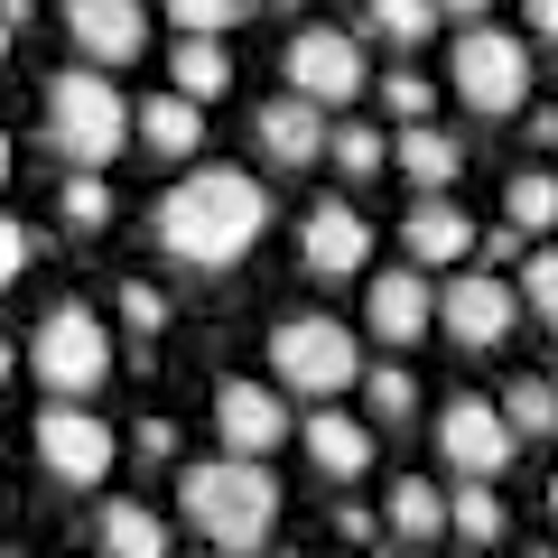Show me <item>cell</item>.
<instances>
[{"instance_id": "obj_1", "label": "cell", "mask_w": 558, "mask_h": 558, "mask_svg": "<svg viewBox=\"0 0 558 558\" xmlns=\"http://www.w3.org/2000/svg\"><path fill=\"white\" fill-rule=\"evenodd\" d=\"M260 233H270V186L252 168H186L159 196V242L186 270H233Z\"/></svg>"}, {"instance_id": "obj_2", "label": "cell", "mask_w": 558, "mask_h": 558, "mask_svg": "<svg viewBox=\"0 0 558 558\" xmlns=\"http://www.w3.org/2000/svg\"><path fill=\"white\" fill-rule=\"evenodd\" d=\"M178 502L196 521V539H215L223 558H252L279 531V475L252 465V457H196L178 475Z\"/></svg>"}, {"instance_id": "obj_3", "label": "cell", "mask_w": 558, "mask_h": 558, "mask_svg": "<svg viewBox=\"0 0 558 558\" xmlns=\"http://www.w3.org/2000/svg\"><path fill=\"white\" fill-rule=\"evenodd\" d=\"M47 140L65 149V168H102L121 140H131V102H121V84L94 75V65L47 75Z\"/></svg>"}, {"instance_id": "obj_4", "label": "cell", "mask_w": 558, "mask_h": 558, "mask_svg": "<svg viewBox=\"0 0 558 558\" xmlns=\"http://www.w3.org/2000/svg\"><path fill=\"white\" fill-rule=\"evenodd\" d=\"M270 373H279V391H299V400H336V391H354L363 381V344H354V326L344 317H279L270 326Z\"/></svg>"}, {"instance_id": "obj_5", "label": "cell", "mask_w": 558, "mask_h": 558, "mask_svg": "<svg viewBox=\"0 0 558 558\" xmlns=\"http://www.w3.org/2000/svg\"><path fill=\"white\" fill-rule=\"evenodd\" d=\"M28 373L47 381V400H94L102 381H112V326L94 317V307H47L38 336H28Z\"/></svg>"}, {"instance_id": "obj_6", "label": "cell", "mask_w": 558, "mask_h": 558, "mask_svg": "<svg viewBox=\"0 0 558 558\" xmlns=\"http://www.w3.org/2000/svg\"><path fill=\"white\" fill-rule=\"evenodd\" d=\"M447 75H457V102L465 112H521L531 102V47H521V28H465L457 57H447Z\"/></svg>"}, {"instance_id": "obj_7", "label": "cell", "mask_w": 558, "mask_h": 558, "mask_svg": "<svg viewBox=\"0 0 558 558\" xmlns=\"http://www.w3.org/2000/svg\"><path fill=\"white\" fill-rule=\"evenodd\" d=\"M279 75H289V94L317 102V112H336V102H363V38L354 28H299V38L279 47Z\"/></svg>"}, {"instance_id": "obj_8", "label": "cell", "mask_w": 558, "mask_h": 558, "mask_svg": "<svg viewBox=\"0 0 558 558\" xmlns=\"http://www.w3.org/2000/svg\"><path fill=\"white\" fill-rule=\"evenodd\" d=\"M112 428H102L84 400H57V410H38V465L57 484H75V494H94V484H112Z\"/></svg>"}, {"instance_id": "obj_9", "label": "cell", "mask_w": 558, "mask_h": 558, "mask_svg": "<svg viewBox=\"0 0 558 558\" xmlns=\"http://www.w3.org/2000/svg\"><path fill=\"white\" fill-rule=\"evenodd\" d=\"M512 428H502V400H475V391H457L438 410V457H447V475L457 484H494L502 465H512Z\"/></svg>"}, {"instance_id": "obj_10", "label": "cell", "mask_w": 558, "mask_h": 558, "mask_svg": "<svg viewBox=\"0 0 558 558\" xmlns=\"http://www.w3.org/2000/svg\"><path fill=\"white\" fill-rule=\"evenodd\" d=\"M289 428H299V418H289L279 381H223V391H215V438H223V457H252V465H260Z\"/></svg>"}, {"instance_id": "obj_11", "label": "cell", "mask_w": 558, "mask_h": 558, "mask_svg": "<svg viewBox=\"0 0 558 558\" xmlns=\"http://www.w3.org/2000/svg\"><path fill=\"white\" fill-rule=\"evenodd\" d=\"M65 38H75V65L112 75L149 47V10L140 0H65Z\"/></svg>"}, {"instance_id": "obj_12", "label": "cell", "mask_w": 558, "mask_h": 558, "mask_svg": "<svg viewBox=\"0 0 558 558\" xmlns=\"http://www.w3.org/2000/svg\"><path fill=\"white\" fill-rule=\"evenodd\" d=\"M512 307H521L512 279H494V270H457L438 289V326L457 344H502V336H512Z\"/></svg>"}, {"instance_id": "obj_13", "label": "cell", "mask_w": 558, "mask_h": 558, "mask_svg": "<svg viewBox=\"0 0 558 558\" xmlns=\"http://www.w3.org/2000/svg\"><path fill=\"white\" fill-rule=\"evenodd\" d=\"M299 260H307L317 279H354L363 260H373V223H363L344 196L307 205V223H299Z\"/></svg>"}, {"instance_id": "obj_14", "label": "cell", "mask_w": 558, "mask_h": 558, "mask_svg": "<svg viewBox=\"0 0 558 558\" xmlns=\"http://www.w3.org/2000/svg\"><path fill=\"white\" fill-rule=\"evenodd\" d=\"M363 326H373L381 344H418L428 326H438V289L418 270H381L373 289H363Z\"/></svg>"}, {"instance_id": "obj_15", "label": "cell", "mask_w": 558, "mask_h": 558, "mask_svg": "<svg viewBox=\"0 0 558 558\" xmlns=\"http://www.w3.org/2000/svg\"><path fill=\"white\" fill-rule=\"evenodd\" d=\"M252 131H260V149H270L279 168H317L326 159V112H317V102H299V94H270L252 112Z\"/></svg>"}, {"instance_id": "obj_16", "label": "cell", "mask_w": 558, "mask_h": 558, "mask_svg": "<svg viewBox=\"0 0 558 558\" xmlns=\"http://www.w3.org/2000/svg\"><path fill=\"white\" fill-rule=\"evenodd\" d=\"M299 438H307V457H317L336 484L373 465V428H363L354 410H307V418H299Z\"/></svg>"}, {"instance_id": "obj_17", "label": "cell", "mask_w": 558, "mask_h": 558, "mask_svg": "<svg viewBox=\"0 0 558 558\" xmlns=\"http://www.w3.org/2000/svg\"><path fill=\"white\" fill-rule=\"evenodd\" d=\"M400 252L410 260H465L475 252V223L457 215V196H418V215L400 223Z\"/></svg>"}, {"instance_id": "obj_18", "label": "cell", "mask_w": 558, "mask_h": 558, "mask_svg": "<svg viewBox=\"0 0 558 558\" xmlns=\"http://www.w3.org/2000/svg\"><path fill=\"white\" fill-rule=\"evenodd\" d=\"M131 140H149V149H159V159H196V140H205V112L186 94H149L131 112Z\"/></svg>"}, {"instance_id": "obj_19", "label": "cell", "mask_w": 558, "mask_h": 558, "mask_svg": "<svg viewBox=\"0 0 558 558\" xmlns=\"http://www.w3.org/2000/svg\"><path fill=\"white\" fill-rule=\"evenodd\" d=\"M391 159H400V178H410V186L447 196V186H457V168H465V149L438 131V121H418V131H400V149H391Z\"/></svg>"}, {"instance_id": "obj_20", "label": "cell", "mask_w": 558, "mask_h": 558, "mask_svg": "<svg viewBox=\"0 0 558 558\" xmlns=\"http://www.w3.org/2000/svg\"><path fill=\"white\" fill-rule=\"evenodd\" d=\"M168 75H178L168 94H186V102L205 112V102H215L223 84H233V47H223V38H178V57H168Z\"/></svg>"}, {"instance_id": "obj_21", "label": "cell", "mask_w": 558, "mask_h": 558, "mask_svg": "<svg viewBox=\"0 0 558 558\" xmlns=\"http://www.w3.org/2000/svg\"><path fill=\"white\" fill-rule=\"evenodd\" d=\"M102 558H168V521L149 502H102Z\"/></svg>"}, {"instance_id": "obj_22", "label": "cell", "mask_w": 558, "mask_h": 558, "mask_svg": "<svg viewBox=\"0 0 558 558\" xmlns=\"http://www.w3.org/2000/svg\"><path fill=\"white\" fill-rule=\"evenodd\" d=\"M381 521H391L400 539H438V531H447V494H438L428 475H400L391 502H381Z\"/></svg>"}, {"instance_id": "obj_23", "label": "cell", "mask_w": 558, "mask_h": 558, "mask_svg": "<svg viewBox=\"0 0 558 558\" xmlns=\"http://www.w3.org/2000/svg\"><path fill=\"white\" fill-rule=\"evenodd\" d=\"M502 215H512V233H558V168H521L502 186Z\"/></svg>"}, {"instance_id": "obj_24", "label": "cell", "mask_w": 558, "mask_h": 558, "mask_svg": "<svg viewBox=\"0 0 558 558\" xmlns=\"http://www.w3.org/2000/svg\"><path fill=\"white\" fill-rule=\"evenodd\" d=\"M447 531L475 539V549L502 539V494H494V484H447Z\"/></svg>"}, {"instance_id": "obj_25", "label": "cell", "mask_w": 558, "mask_h": 558, "mask_svg": "<svg viewBox=\"0 0 558 558\" xmlns=\"http://www.w3.org/2000/svg\"><path fill=\"white\" fill-rule=\"evenodd\" d=\"M363 28L391 38V47H428L438 38V10H428V0H363Z\"/></svg>"}, {"instance_id": "obj_26", "label": "cell", "mask_w": 558, "mask_h": 558, "mask_svg": "<svg viewBox=\"0 0 558 558\" xmlns=\"http://www.w3.org/2000/svg\"><path fill=\"white\" fill-rule=\"evenodd\" d=\"M502 428L512 438H558V381H512L502 391Z\"/></svg>"}, {"instance_id": "obj_27", "label": "cell", "mask_w": 558, "mask_h": 558, "mask_svg": "<svg viewBox=\"0 0 558 558\" xmlns=\"http://www.w3.org/2000/svg\"><path fill=\"white\" fill-rule=\"evenodd\" d=\"M326 159H336L344 178H373V168L391 159V140H381L373 121H344V131H326Z\"/></svg>"}, {"instance_id": "obj_28", "label": "cell", "mask_w": 558, "mask_h": 558, "mask_svg": "<svg viewBox=\"0 0 558 558\" xmlns=\"http://www.w3.org/2000/svg\"><path fill=\"white\" fill-rule=\"evenodd\" d=\"M65 223H75V233H102V223H112V186H102L94 168L65 178Z\"/></svg>"}, {"instance_id": "obj_29", "label": "cell", "mask_w": 558, "mask_h": 558, "mask_svg": "<svg viewBox=\"0 0 558 558\" xmlns=\"http://www.w3.org/2000/svg\"><path fill=\"white\" fill-rule=\"evenodd\" d=\"M521 307H531L539 326H558V242H549V252H531V260H521Z\"/></svg>"}, {"instance_id": "obj_30", "label": "cell", "mask_w": 558, "mask_h": 558, "mask_svg": "<svg viewBox=\"0 0 558 558\" xmlns=\"http://www.w3.org/2000/svg\"><path fill=\"white\" fill-rule=\"evenodd\" d=\"M168 20H178V38H223L242 20V0H168Z\"/></svg>"}, {"instance_id": "obj_31", "label": "cell", "mask_w": 558, "mask_h": 558, "mask_svg": "<svg viewBox=\"0 0 558 558\" xmlns=\"http://www.w3.org/2000/svg\"><path fill=\"white\" fill-rule=\"evenodd\" d=\"M363 400H373V418H410L418 410V381L400 373V363H381V373L363 381Z\"/></svg>"}, {"instance_id": "obj_32", "label": "cell", "mask_w": 558, "mask_h": 558, "mask_svg": "<svg viewBox=\"0 0 558 558\" xmlns=\"http://www.w3.org/2000/svg\"><path fill=\"white\" fill-rule=\"evenodd\" d=\"M121 326H131L140 344H149V336H159V326H168V299H159V289H149V279H121Z\"/></svg>"}, {"instance_id": "obj_33", "label": "cell", "mask_w": 558, "mask_h": 558, "mask_svg": "<svg viewBox=\"0 0 558 558\" xmlns=\"http://www.w3.org/2000/svg\"><path fill=\"white\" fill-rule=\"evenodd\" d=\"M428 75H381V112H400V131H418V121H428Z\"/></svg>"}, {"instance_id": "obj_34", "label": "cell", "mask_w": 558, "mask_h": 558, "mask_svg": "<svg viewBox=\"0 0 558 558\" xmlns=\"http://www.w3.org/2000/svg\"><path fill=\"white\" fill-rule=\"evenodd\" d=\"M28 260H38V233H28L20 215H0V289H20Z\"/></svg>"}, {"instance_id": "obj_35", "label": "cell", "mask_w": 558, "mask_h": 558, "mask_svg": "<svg viewBox=\"0 0 558 558\" xmlns=\"http://www.w3.org/2000/svg\"><path fill=\"white\" fill-rule=\"evenodd\" d=\"M131 447H140V465H168V457H178V428H168V418H140Z\"/></svg>"}, {"instance_id": "obj_36", "label": "cell", "mask_w": 558, "mask_h": 558, "mask_svg": "<svg viewBox=\"0 0 558 558\" xmlns=\"http://www.w3.org/2000/svg\"><path fill=\"white\" fill-rule=\"evenodd\" d=\"M521 28L531 38H558V0H521Z\"/></svg>"}, {"instance_id": "obj_37", "label": "cell", "mask_w": 558, "mask_h": 558, "mask_svg": "<svg viewBox=\"0 0 558 558\" xmlns=\"http://www.w3.org/2000/svg\"><path fill=\"white\" fill-rule=\"evenodd\" d=\"M475 252L484 260H521V233H512V223H502V233H475Z\"/></svg>"}, {"instance_id": "obj_38", "label": "cell", "mask_w": 558, "mask_h": 558, "mask_svg": "<svg viewBox=\"0 0 558 558\" xmlns=\"http://www.w3.org/2000/svg\"><path fill=\"white\" fill-rule=\"evenodd\" d=\"M28 10H38V0H0V28H28Z\"/></svg>"}, {"instance_id": "obj_39", "label": "cell", "mask_w": 558, "mask_h": 558, "mask_svg": "<svg viewBox=\"0 0 558 558\" xmlns=\"http://www.w3.org/2000/svg\"><path fill=\"white\" fill-rule=\"evenodd\" d=\"M428 10H438V20H447V10H457V20H475V10H484V0H428Z\"/></svg>"}, {"instance_id": "obj_40", "label": "cell", "mask_w": 558, "mask_h": 558, "mask_svg": "<svg viewBox=\"0 0 558 558\" xmlns=\"http://www.w3.org/2000/svg\"><path fill=\"white\" fill-rule=\"evenodd\" d=\"M10 373H20V344H10V336H0V381H10Z\"/></svg>"}, {"instance_id": "obj_41", "label": "cell", "mask_w": 558, "mask_h": 558, "mask_svg": "<svg viewBox=\"0 0 558 558\" xmlns=\"http://www.w3.org/2000/svg\"><path fill=\"white\" fill-rule=\"evenodd\" d=\"M0 186H10V131H0Z\"/></svg>"}, {"instance_id": "obj_42", "label": "cell", "mask_w": 558, "mask_h": 558, "mask_svg": "<svg viewBox=\"0 0 558 558\" xmlns=\"http://www.w3.org/2000/svg\"><path fill=\"white\" fill-rule=\"evenodd\" d=\"M549 512H558V475H549Z\"/></svg>"}, {"instance_id": "obj_43", "label": "cell", "mask_w": 558, "mask_h": 558, "mask_svg": "<svg viewBox=\"0 0 558 558\" xmlns=\"http://www.w3.org/2000/svg\"><path fill=\"white\" fill-rule=\"evenodd\" d=\"M0 57H10V28H0Z\"/></svg>"}, {"instance_id": "obj_44", "label": "cell", "mask_w": 558, "mask_h": 558, "mask_svg": "<svg viewBox=\"0 0 558 558\" xmlns=\"http://www.w3.org/2000/svg\"><path fill=\"white\" fill-rule=\"evenodd\" d=\"M0 558H28V549H0Z\"/></svg>"}, {"instance_id": "obj_45", "label": "cell", "mask_w": 558, "mask_h": 558, "mask_svg": "<svg viewBox=\"0 0 558 558\" xmlns=\"http://www.w3.org/2000/svg\"><path fill=\"white\" fill-rule=\"evenodd\" d=\"M531 558H558V549H531Z\"/></svg>"}, {"instance_id": "obj_46", "label": "cell", "mask_w": 558, "mask_h": 558, "mask_svg": "<svg viewBox=\"0 0 558 558\" xmlns=\"http://www.w3.org/2000/svg\"><path fill=\"white\" fill-rule=\"evenodd\" d=\"M279 10H299V0H279Z\"/></svg>"}, {"instance_id": "obj_47", "label": "cell", "mask_w": 558, "mask_h": 558, "mask_svg": "<svg viewBox=\"0 0 558 558\" xmlns=\"http://www.w3.org/2000/svg\"><path fill=\"white\" fill-rule=\"evenodd\" d=\"M289 558H299V549H289Z\"/></svg>"}, {"instance_id": "obj_48", "label": "cell", "mask_w": 558, "mask_h": 558, "mask_svg": "<svg viewBox=\"0 0 558 558\" xmlns=\"http://www.w3.org/2000/svg\"><path fill=\"white\" fill-rule=\"evenodd\" d=\"M549 381H558V373H549Z\"/></svg>"}]
</instances>
